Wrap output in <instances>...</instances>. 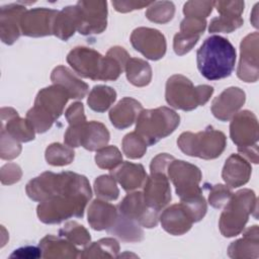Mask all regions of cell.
Segmentation results:
<instances>
[{
  "mask_svg": "<svg viewBox=\"0 0 259 259\" xmlns=\"http://www.w3.org/2000/svg\"><path fill=\"white\" fill-rule=\"evenodd\" d=\"M91 196L90 184L85 176L65 172L60 190L38 204L37 215L45 224H59L72 217L82 218Z\"/></svg>",
  "mask_w": 259,
  "mask_h": 259,
  "instance_id": "obj_1",
  "label": "cell"
},
{
  "mask_svg": "<svg viewBox=\"0 0 259 259\" xmlns=\"http://www.w3.org/2000/svg\"><path fill=\"white\" fill-rule=\"evenodd\" d=\"M197 68L207 80L229 77L236 62V50L229 39L221 35L207 37L196 53Z\"/></svg>",
  "mask_w": 259,
  "mask_h": 259,
  "instance_id": "obj_2",
  "label": "cell"
},
{
  "mask_svg": "<svg viewBox=\"0 0 259 259\" xmlns=\"http://www.w3.org/2000/svg\"><path fill=\"white\" fill-rule=\"evenodd\" d=\"M69 98L68 92L61 85L55 84L41 89L36 95L33 107L26 114L34 131L39 134L47 132L63 113Z\"/></svg>",
  "mask_w": 259,
  "mask_h": 259,
  "instance_id": "obj_3",
  "label": "cell"
},
{
  "mask_svg": "<svg viewBox=\"0 0 259 259\" xmlns=\"http://www.w3.org/2000/svg\"><path fill=\"white\" fill-rule=\"evenodd\" d=\"M257 198L253 190L242 189L233 193L226 203L220 219V230L224 237L239 235L248 222L250 213L257 211Z\"/></svg>",
  "mask_w": 259,
  "mask_h": 259,
  "instance_id": "obj_4",
  "label": "cell"
},
{
  "mask_svg": "<svg viewBox=\"0 0 259 259\" xmlns=\"http://www.w3.org/2000/svg\"><path fill=\"white\" fill-rule=\"evenodd\" d=\"M179 122V115L168 107L146 109L138 115L136 133L144 139L148 146H152L172 134Z\"/></svg>",
  "mask_w": 259,
  "mask_h": 259,
  "instance_id": "obj_5",
  "label": "cell"
},
{
  "mask_svg": "<svg viewBox=\"0 0 259 259\" xmlns=\"http://www.w3.org/2000/svg\"><path fill=\"white\" fill-rule=\"evenodd\" d=\"M212 93L213 87L209 85L194 87L188 78L173 75L167 80L165 97L169 105L188 111L205 104Z\"/></svg>",
  "mask_w": 259,
  "mask_h": 259,
  "instance_id": "obj_6",
  "label": "cell"
},
{
  "mask_svg": "<svg viewBox=\"0 0 259 259\" xmlns=\"http://www.w3.org/2000/svg\"><path fill=\"white\" fill-rule=\"evenodd\" d=\"M179 149L186 155L209 160L219 157L226 148V136L211 126L193 134L185 132L177 140Z\"/></svg>",
  "mask_w": 259,
  "mask_h": 259,
  "instance_id": "obj_7",
  "label": "cell"
},
{
  "mask_svg": "<svg viewBox=\"0 0 259 259\" xmlns=\"http://www.w3.org/2000/svg\"><path fill=\"white\" fill-rule=\"evenodd\" d=\"M64 141L71 148L82 146L86 150L95 151L107 145L109 133L106 126L99 121H85L70 125L65 134Z\"/></svg>",
  "mask_w": 259,
  "mask_h": 259,
  "instance_id": "obj_8",
  "label": "cell"
},
{
  "mask_svg": "<svg viewBox=\"0 0 259 259\" xmlns=\"http://www.w3.org/2000/svg\"><path fill=\"white\" fill-rule=\"evenodd\" d=\"M167 176L173 182L181 201L201 194L199 182L201 172L198 167L182 160L173 159L167 167Z\"/></svg>",
  "mask_w": 259,
  "mask_h": 259,
  "instance_id": "obj_9",
  "label": "cell"
},
{
  "mask_svg": "<svg viewBox=\"0 0 259 259\" xmlns=\"http://www.w3.org/2000/svg\"><path fill=\"white\" fill-rule=\"evenodd\" d=\"M118 212L146 228H154L159 221V211L149 206L142 192L127 194L117 206Z\"/></svg>",
  "mask_w": 259,
  "mask_h": 259,
  "instance_id": "obj_10",
  "label": "cell"
},
{
  "mask_svg": "<svg viewBox=\"0 0 259 259\" xmlns=\"http://www.w3.org/2000/svg\"><path fill=\"white\" fill-rule=\"evenodd\" d=\"M76 6L79 18V33L84 35L100 33L106 28V2L79 1Z\"/></svg>",
  "mask_w": 259,
  "mask_h": 259,
  "instance_id": "obj_11",
  "label": "cell"
},
{
  "mask_svg": "<svg viewBox=\"0 0 259 259\" xmlns=\"http://www.w3.org/2000/svg\"><path fill=\"white\" fill-rule=\"evenodd\" d=\"M67 62L79 76L91 80L101 79L103 56L98 52L90 48L77 47L68 54Z\"/></svg>",
  "mask_w": 259,
  "mask_h": 259,
  "instance_id": "obj_12",
  "label": "cell"
},
{
  "mask_svg": "<svg viewBox=\"0 0 259 259\" xmlns=\"http://www.w3.org/2000/svg\"><path fill=\"white\" fill-rule=\"evenodd\" d=\"M131 42L135 50L150 60H159L166 53L165 36L154 28H136L131 35Z\"/></svg>",
  "mask_w": 259,
  "mask_h": 259,
  "instance_id": "obj_13",
  "label": "cell"
},
{
  "mask_svg": "<svg viewBox=\"0 0 259 259\" xmlns=\"http://www.w3.org/2000/svg\"><path fill=\"white\" fill-rule=\"evenodd\" d=\"M59 11L36 8L25 11L20 20L21 33L27 36H45L53 34L54 22Z\"/></svg>",
  "mask_w": 259,
  "mask_h": 259,
  "instance_id": "obj_14",
  "label": "cell"
},
{
  "mask_svg": "<svg viewBox=\"0 0 259 259\" xmlns=\"http://www.w3.org/2000/svg\"><path fill=\"white\" fill-rule=\"evenodd\" d=\"M144 199L146 203L160 211L171 200V188L168 181L167 171H151L144 184Z\"/></svg>",
  "mask_w": 259,
  "mask_h": 259,
  "instance_id": "obj_15",
  "label": "cell"
},
{
  "mask_svg": "<svg viewBox=\"0 0 259 259\" xmlns=\"http://www.w3.org/2000/svg\"><path fill=\"white\" fill-rule=\"evenodd\" d=\"M230 136L238 148L256 145L258 141V121L255 114L249 110L236 113L230 124Z\"/></svg>",
  "mask_w": 259,
  "mask_h": 259,
  "instance_id": "obj_16",
  "label": "cell"
},
{
  "mask_svg": "<svg viewBox=\"0 0 259 259\" xmlns=\"http://www.w3.org/2000/svg\"><path fill=\"white\" fill-rule=\"evenodd\" d=\"M258 32L248 34L241 42V58L237 70L238 77L245 82L258 80Z\"/></svg>",
  "mask_w": 259,
  "mask_h": 259,
  "instance_id": "obj_17",
  "label": "cell"
},
{
  "mask_svg": "<svg viewBox=\"0 0 259 259\" xmlns=\"http://www.w3.org/2000/svg\"><path fill=\"white\" fill-rule=\"evenodd\" d=\"M220 17L213 18L209 25V32H232L243 25L241 13L244 10V2L242 1H219L213 2Z\"/></svg>",
  "mask_w": 259,
  "mask_h": 259,
  "instance_id": "obj_18",
  "label": "cell"
},
{
  "mask_svg": "<svg viewBox=\"0 0 259 259\" xmlns=\"http://www.w3.org/2000/svg\"><path fill=\"white\" fill-rule=\"evenodd\" d=\"M245 92L239 87L225 89L211 104L212 114L222 121L231 119L245 102Z\"/></svg>",
  "mask_w": 259,
  "mask_h": 259,
  "instance_id": "obj_19",
  "label": "cell"
},
{
  "mask_svg": "<svg viewBox=\"0 0 259 259\" xmlns=\"http://www.w3.org/2000/svg\"><path fill=\"white\" fill-rule=\"evenodd\" d=\"M163 229L174 236H180L188 232L194 223L186 206L180 202L166 208L160 217Z\"/></svg>",
  "mask_w": 259,
  "mask_h": 259,
  "instance_id": "obj_20",
  "label": "cell"
},
{
  "mask_svg": "<svg viewBox=\"0 0 259 259\" xmlns=\"http://www.w3.org/2000/svg\"><path fill=\"white\" fill-rule=\"evenodd\" d=\"M25 12V7L19 4H9L1 7L0 30L1 39L7 45H12L20 35V20Z\"/></svg>",
  "mask_w": 259,
  "mask_h": 259,
  "instance_id": "obj_21",
  "label": "cell"
},
{
  "mask_svg": "<svg viewBox=\"0 0 259 259\" xmlns=\"http://www.w3.org/2000/svg\"><path fill=\"white\" fill-rule=\"evenodd\" d=\"M2 128L17 142H29L34 139V128L29 120L20 118L13 108H2Z\"/></svg>",
  "mask_w": 259,
  "mask_h": 259,
  "instance_id": "obj_22",
  "label": "cell"
},
{
  "mask_svg": "<svg viewBox=\"0 0 259 259\" xmlns=\"http://www.w3.org/2000/svg\"><path fill=\"white\" fill-rule=\"evenodd\" d=\"M251 165L239 154H232L223 168V179L230 187H239L249 181Z\"/></svg>",
  "mask_w": 259,
  "mask_h": 259,
  "instance_id": "obj_23",
  "label": "cell"
},
{
  "mask_svg": "<svg viewBox=\"0 0 259 259\" xmlns=\"http://www.w3.org/2000/svg\"><path fill=\"white\" fill-rule=\"evenodd\" d=\"M118 217L116 207L101 199L92 201L88 208V223L96 231H108Z\"/></svg>",
  "mask_w": 259,
  "mask_h": 259,
  "instance_id": "obj_24",
  "label": "cell"
},
{
  "mask_svg": "<svg viewBox=\"0 0 259 259\" xmlns=\"http://www.w3.org/2000/svg\"><path fill=\"white\" fill-rule=\"evenodd\" d=\"M111 175L122 186L125 191H132L144 186L147 174L141 164L123 162L121 165L110 170Z\"/></svg>",
  "mask_w": 259,
  "mask_h": 259,
  "instance_id": "obj_25",
  "label": "cell"
},
{
  "mask_svg": "<svg viewBox=\"0 0 259 259\" xmlns=\"http://www.w3.org/2000/svg\"><path fill=\"white\" fill-rule=\"evenodd\" d=\"M142 110V104L139 101L124 97L109 111V118L116 128L122 130L132 125Z\"/></svg>",
  "mask_w": 259,
  "mask_h": 259,
  "instance_id": "obj_26",
  "label": "cell"
},
{
  "mask_svg": "<svg viewBox=\"0 0 259 259\" xmlns=\"http://www.w3.org/2000/svg\"><path fill=\"white\" fill-rule=\"evenodd\" d=\"M259 231L258 226L248 228L243 237L233 242L228 248V254L232 258H258L259 256Z\"/></svg>",
  "mask_w": 259,
  "mask_h": 259,
  "instance_id": "obj_27",
  "label": "cell"
},
{
  "mask_svg": "<svg viewBox=\"0 0 259 259\" xmlns=\"http://www.w3.org/2000/svg\"><path fill=\"white\" fill-rule=\"evenodd\" d=\"M39 248L44 258H77L80 256L79 250L73 243L53 235L46 236L39 242Z\"/></svg>",
  "mask_w": 259,
  "mask_h": 259,
  "instance_id": "obj_28",
  "label": "cell"
},
{
  "mask_svg": "<svg viewBox=\"0 0 259 259\" xmlns=\"http://www.w3.org/2000/svg\"><path fill=\"white\" fill-rule=\"evenodd\" d=\"M51 79L55 84L61 85L66 89L70 98L82 99L88 92V85L78 79L68 68L58 66L54 69Z\"/></svg>",
  "mask_w": 259,
  "mask_h": 259,
  "instance_id": "obj_29",
  "label": "cell"
},
{
  "mask_svg": "<svg viewBox=\"0 0 259 259\" xmlns=\"http://www.w3.org/2000/svg\"><path fill=\"white\" fill-rule=\"evenodd\" d=\"M79 18L77 6H68L60 11L55 19L53 34L63 40L71 37L78 30Z\"/></svg>",
  "mask_w": 259,
  "mask_h": 259,
  "instance_id": "obj_30",
  "label": "cell"
},
{
  "mask_svg": "<svg viewBox=\"0 0 259 259\" xmlns=\"http://www.w3.org/2000/svg\"><path fill=\"white\" fill-rule=\"evenodd\" d=\"M123 242H140L144 239V232L140 225L118 212L114 225L107 231Z\"/></svg>",
  "mask_w": 259,
  "mask_h": 259,
  "instance_id": "obj_31",
  "label": "cell"
},
{
  "mask_svg": "<svg viewBox=\"0 0 259 259\" xmlns=\"http://www.w3.org/2000/svg\"><path fill=\"white\" fill-rule=\"evenodd\" d=\"M127 80L135 86L148 85L152 79V69L146 61L138 58H130L125 65Z\"/></svg>",
  "mask_w": 259,
  "mask_h": 259,
  "instance_id": "obj_32",
  "label": "cell"
},
{
  "mask_svg": "<svg viewBox=\"0 0 259 259\" xmlns=\"http://www.w3.org/2000/svg\"><path fill=\"white\" fill-rule=\"evenodd\" d=\"M119 245L115 239L104 238L86 247L80 254L81 258H114L117 257Z\"/></svg>",
  "mask_w": 259,
  "mask_h": 259,
  "instance_id": "obj_33",
  "label": "cell"
},
{
  "mask_svg": "<svg viewBox=\"0 0 259 259\" xmlns=\"http://www.w3.org/2000/svg\"><path fill=\"white\" fill-rule=\"evenodd\" d=\"M115 98L116 92L114 89L104 85H97L94 86L89 93L87 103L92 110L104 112L114 102Z\"/></svg>",
  "mask_w": 259,
  "mask_h": 259,
  "instance_id": "obj_34",
  "label": "cell"
},
{
  "mask_svg": "<svg viewBox=\"0 0 259 259\" xmlns=\"http://www.w3.org/2000/svg\"><path fill=\"white\" fill-rule=\"evenodd\" d=\"M74 151L71 147L63 146L59 143L50 145L46 150V159L53 166H64L74 160Z\"/></svg>",
  "mask_w": 259,
  "mask_h": 259,
  "instance_id": "obj_35",
  "label": "cell"
},
{
  "mask_svg": "<svg viewBox=\"0 0 259 259\" xmlns=\"http://www.w3.org/2000/svg\"><path fill=\"white\" fill-rule=\"evenodd\" d=\"M59 234L60 237L66 238L74 245L86 246L90 242V235L87 230L76 222H70L66 224L65 227L60 230Z\"/></svg>",
  "mask_w": 259,
  "mask_h": 259,
  "instance_id": "obj_36",
  "label": "cell"
},
{
  "mask_svg": "<svg viewBox=\"0 0 259 259\" xmlns=\"http://www.w3.org/2000/svg\"><path fill=\"white\" fill-rule=\"evenodd\" d=\"M95 161L98 167L112 170L122 161V156L115 146H107L98 150L95 155Z\"/></svg>",
  "mask_w": 259,
  "mask_h": 259,
  "instance_id": "obj_37",
  "label": "cell"
},
{
  "mask_svg": "<svg viewBox=\"0 0 259 259\" xmlns=\"http://www.w3.org/2000/svg\"><path fill=\"white\" fill-rule=\"evenodd\" d=\"M147 144L144 139L136 132L127 134L122 140V151L131 159H139L144 156L147 150Z\"/></svg>",
  "mask_w": 259,
  "mask_h": 259,
  "instance_id": "obj_38",
  "label": "cell"
},
{
  "mask_svg": "<svg viewBox=\"0 0 259 259\" xmlns=\"http://www.w3.org/2000/svg\"><path fill=\"white\" fill-rule=\"evenodd\" d=\"M94 190L99 198L106 200H115L119 194L114 178L109 175L99 176L94 182Z\"/></svg>",
  "mask_w": 259,
  "mask_h": 259,
  "instance_id": "obj_39",
  "label": "cell"
},
{
  "mask_svg": "<svg viewBox=\"0 0 259 259\" xmlns=\"http://www.w3.org/2000/svg\"><path fill=\"white\" fill-rule=\"evenodd\" d=\"M174 11L175 9L172 2H153V6L148 9L146 16L151 21L165 23L172 19Z\"/></svg>",
  "mask_w": 259,
  "mask_h": 259,
  "instance_id": "obj_40",
  "label": "cell"
},
{
  "mask_svg": "<svg viewBox=\"0 0 259 259\" xmlns=\"http://www.w3.org/2000/svg\"><path fill=\"white\" fill-rule=\"evenodd\" d=\"M21 147L19 142L10 137L4 128L1 130V158L11 160L19 155Z\"/></svg>",
  "mask_w": 259,
  "mask_h": 259,
  "instance_id": "obj_41",
  "label": "cell"
},
{
  "mask_svg": "<svg viewBox=\"0 0 259 259\" xmlns=\"http://www.w3.org/2000/svg\"><path fill=\"white\" fill-rule=\"evenodd\" d=\"M213 2H187L184 5L183 12L185 17H194L204 19L211 12Z\"/></svg>",
  "mask_w": 259,
  "mask_h": 259,
  "instance_id": "obj_42",
  "label": "cell"
},
{
  "mask_svg": "<svg viewBox=\"0 0 259 259\" xmlns=\"http://www.w3.org/2000/svg\"><path fill=\"white\" fill-rule=\"evenodd\" d=\"M232 194L233 193L228 186H225L223 184H217L211 187L208 200L210 205L215 208H220L228 202Z\"/></svg>",
  "mask_w": 259,
  "mask_h": 259,
  "instance_id": "obj_43",
  "label": "cell"
},
{
  "mask_svg": "<svg viewBox=\"0 0 259 259\" xmlns=\"http://www.w3.org/2000/svg\"><path fill=\"white\" fill-rule=\"evenodd\" d=\"M198 39H199L198 35H189L182 32H178L174 36V44H173L174 52L177 55L182 56L188 53L194 47V45L197 42Z\"/></svg>",
  "mask_w": 259,
  "mask_h": 259,
  "instance_id": "obj_44",
  "label": "cell"
},
{
  "mask_svg": "<svg viewBox=\"0 0 259 259\" xmlns=\"http://www.w3.org/2000/svg\"><path fill=\"white\" fill-rule=\"evenodd\" d=\"M206 26L205 19L194 18V17H185L180 25V32L189 34V35H198L204 31Z\"/></svg>",
  "mask_w": 259,
  "mask_h": 259,
  "instance_id": "obj_45",
  "label": "cell"
},
{
  "mask_svg": "<svg viewBox=\"0 0 259 259\" xmlns=\"http://www.w3.org/2000/svg\"><path fill=\"white\" fill-rule=\"evenodd\" d=\"M65 114L70 125H74V124H78L86 121V117L84 114V107L81 102H75L71 104Z\"/></svg>",
  "mask_w": 259,
  "mask_h": 259,
  "instance_id": "obj_46",
  "label": "cell"
},
{
  "mask_svg": "<svg viewBox=\"0 0 259 259\" xmlns=\"http://www.w3.org/2000/svg\"><path fill=\"white\" fill-rule=\"evenodd\" d=\"M21 177V170L15 164H6L1 168V181L3 184H12Z\"/></svg>",
  "mask_w": 259,
  "mask_h": 259,
  "instance_id": "obj_47",
  "label": "cell"
},
{
  "mask_svg": "<svg viewBox=\"0 0 259 259\" xmlns=\"http://www.w3.org/2000/svg\"><path fill=\"white\" fill-rule=\"evenodd\" d=\"M153 2H134V1H112V5L119 12H127L134 9H141L144 6H148Z\"/></svg>",
  "mask_w": 259,
  "mask_h": 259,
  "instance_id": "obj_48",
  "label": "cell"
},
{
  "mask_svg": "<svg viewBox=\"0 0 259 259\" xmlns=\"http://www.w3.org/2000/svg\"><path fill=\"white\" fill-rule=\"evenodd\" d=\"M11 258L18 257V258H38L41 257V250L38 247H22L15 250L11 255Z\"/></svg>",
  "mask_w": 259,
  "mask_h": 259,
  "instance_id": "obj_49",
  "label": "cell"
},
{
  "mask_svg": "<svg viewBox=\"0 0 259 259\" xmlns=\"http://www.w3.org/2000/svg\"><path fill=\"white\" fill-rule=\"evenodd\" d=\"M238 151L246 156L250 161H252L253 163L257 164L258 163V148H257V144L250 146V147H240L238 148Z\"/></svg>",
  "mask_w": 259,
  "mask_h": 259,
  "instance_id": "obj_50",
  "label": "cell"
}]
</instances>
